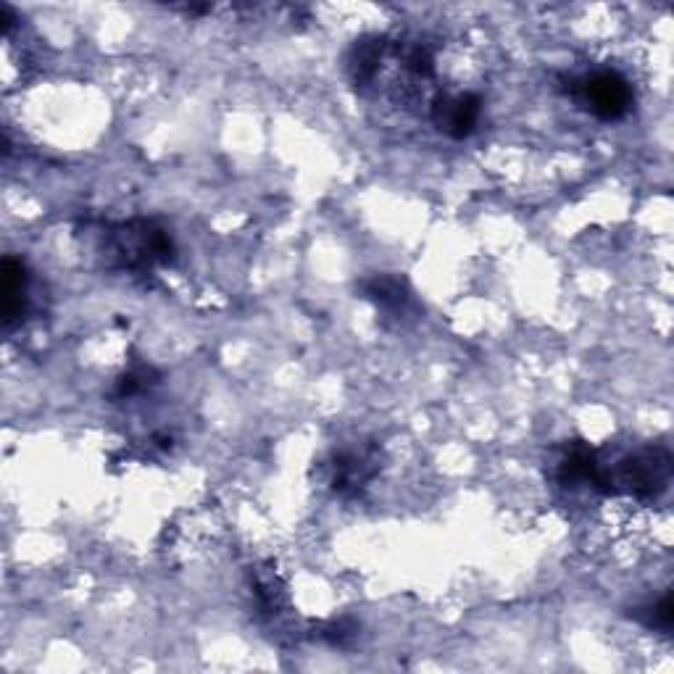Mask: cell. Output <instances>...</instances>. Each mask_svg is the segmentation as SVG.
I'll return each instance as SVG.
<instances>
[{"label": "cell", "instance_id": "1", "mask_svg": "<svg viewBox=\"0 0 674 674\" xmlns=\"http://www.w3.org/2000/svg\"><path fill=\"white\" fill-rule=\"evenodd\" d=\"M672 480V456L664 448H643L635 454H627L617 464L606 467L596 464L593 488L606 496H635V498H656L670 488Z\"/></svg>", "mask_w": 674, "mask_h": 674}, {"label": "cell", "instance_id": "3", "mask_svg": "<svg viewBox=\"0 0 674 674\" xmlns=\"http://www.w3.org/2000/svg\"><path fill=\"white\" fill-rule=\"evenodd\" d=\"M569 98H575L585 111L601 121H619L632 109V87L622 74L615 69H598L583 77L569 79L566 87Z\"/></svg>", "mask_w": 674, "mask_h": 674}, {"label": "cell", "instance_id": "2", "mask_svg": "<svg viewBox=\"0 0 674 674\" xmlns=\"http://www.w3.org/2000/svg\"><path fill=\"white\" fill-rule=\"evenodd\" d=\"M106 253L113 256L121 269H151L156 264H172L174 240L156 221L138 219L111 229Z\"/></svg>", "mask_w": 674, "mask_h": 674}, {"label": "cell", "instance_id": "10", "mask_svg": "<svg viewBox=\"0 0 674 674\" xmlns=\"http://www.w3.org/2000/svg\"><path fill=\"white\" fill-rule=\"evenodd\" d=\"M638 619H643L645 627L651 630H662L670 632L674 622V604H672V593H664L656 604L649 606V609H640Z\"/></svg>", "mask_w": 674, "mask_h": 674}, {"label": "cell", "instance_id": "8", "mask_svg": "<svg viewBox=\"0 0 674 674\" xmlns=\"http://www.w3.org/2000/svg\"><path fill=\"white\" fill-rule=\"evenodd\" d=\"M333 488L335 493H350V490H359L374 477L377 464L374 456L369 450H350V454H340L333 464Z\"/></svg>", "mask_w": 674, "mask_h": 674}, {"label": "cell", "instance_id": "9", "mask_svg": "<svg viewBox=\"0 0 674 674\" xmlns=\"http://www.w3.org/2000/svg\"><path fill=\"white\" fill-rule=\"evenodd\" d=\"M598 456L596 450L585 446V443H572L566 454L558 458L556 477L564 488H577V485H590L596 475Z\"/></svg>", "mask_w": 674, "mask_h": 674}, {"label": "cell", "instance_id": "4", "mask_svg": "<svg viewBox=\"0 0 674 674\" xmlns=\"http://www.w3.org/2000/svg\"><path fill=\"white\" fill-rule=\"evenodd\" d=\"M433 124L450 140H467L475 134L482 117V100L475 93H441L433 100Z\"/></svg>", "mask_w": 674, "mask_h": 674}, {"label": "cell", "instance_id": "6", "mask_svg": "<svg viewBox=\"0 0 674 674\" xmlns=\"http://www.w3.org/2000/svg\"><path fill=\"white\" fill-rule=\"evenodd\" d=\"M361 290L363 298L372 301L382 314H406L414 303L406 282L401 278H390V274H377V278L361 282Z\"/></svg>", "mask_w": 674, "mask_h": 674}, {"label": "cell", "instance_id": "11", "mask_svg": "<svg viewBox=\"0 0 674 674\" xmlns=\"http://www.w3.org/2000/svg\"><path fill=\"white\" fill-rule=\"evenodd\" d=\"M403 64H406V69L411 74H416V77H422V79L435 77V56L430 53V48H424V45H414V48H409L406 56H403Z\"/></svg>", "mask_w": 674, "mask_h": 674}, {"label": "cell", "instance_id": "7", "mask_svg": "<svg viewBox=\"0 0 674 674\" xmlns=\"http://www.w3.org/2000/svg\"><path fill=\"white\" fill-rule=\"evenodd\" d=\"M388 51V40L385 37H361L356 40L354 48L348 53V72H350V83L356 87H363L369 83H374V77L380 74V64L385 58Z\"/></svg>", "mask_w": 674, "mask_h": 674}, {"label": "cell", "instance_id": "5", "mask_svg": "<svg viewBox=\"0 0 674 674\" xmlns=\"http://www.w3.org/2000/svg\"><path fill=\"white\" fill-rule=\"evenodd\" d=\"M26 293H30V274L22 259L6 256L3 259V325L11 327L26 312Z\"/></svg>", "mask_w": 674, "mask_h": 674}]
</instances>
